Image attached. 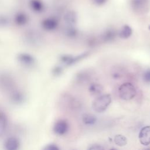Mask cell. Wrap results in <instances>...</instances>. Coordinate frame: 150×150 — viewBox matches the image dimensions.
I'll list each match as a JSON object with an SVG mask.
<instances>
[{
  "label": "cell",
  "mask_w": 150,
  "mask_h": 150,
  "mask_svg": "<svg viewBox=\"0 0 150 150\" xmlns=\"http://www.w3.org/2000/svg\"><path fill=\"white\" fill-rule=\"evenodd\" d=\"M16 59L21 64L29 67L33 66L36 63V59L33 56L28 53H19L16 56Z\"/></svg>",
  "instance_id": "obj_4"
},
{
  "label": "cell",
  "mask_w": 150,
  "mask_h": 150,
  "mask_svg": "<svg viewBox=\"0 0 150 150\" xmlns=\"http://www.w3.org/2000/svg\"><path fill=\"white\" fill-rule=\"evenodd\" d=\"M120 97L124 100H130L136 95V89L130 83H125L121 84L118 89Z\"/></svg>",
  "instance_id": "obj_2"
},
{
  "label": "cell",
  "mask_w": 150,
  "mask_h": 150,
  "mask_svg": "<svg viewBox=\"0 0 150 150\" xmlns=\"http://www.w3.org/2000/svg\"><path fill=\"white\" fill-rule=\"evenodd\" d=\"M114 142L115 144L120 146H124L127 144V139L126 138V137L122 135H116L114 137Z\"/></svg>",
  "instance_id": "obj_21"
},
{
  "label": "cell",
  "mask_w": 150,
  "mask_h": 150,
  "mask_svg": "<svg viewBox=\"0 0 150 150\" xmlns=\"http://www.w3.org/2000/svg\"><path fill=\"white\" fill-rule=\"evenodd\" d=\"M8 125V121L6 115L0 112V137L3 135L5 132Z\"/></svg>",
  "instance_id": "obj_16"
},
{
  "label": "cell",
  "mask_w": 150,
  "mask_h": 150,
  "mask_svg": "<svg viewBox=\"0 0 150 150\" xmlns=\"http://www.w3.org/2000/svg\"><path fill=\"white\" fill-rule=\"evenodd\" d=\"M64 33L66 35L70 38H74L77 35V30L74 27H73V25H68V26L65 29Z\"/></svg>",
  "instance_id": "obj_22"
},
{
  "label": "cell",
  "mask_w": 150,
  "mask_h": 150,
  "mask_svg": "<svg viewBox=\"0 0 150 150\" xmlns=\"http://www.w3.org/2000/svg\"><path fill=\"white\" fill-rule=\"evenodd\" d=\"M0 88L9 93L15 89V81L9 74H0Z\"/></svg>",
  "instance_id": "obj_3"
},
{
  "label": "cell",
  "mask_w": 150,
  "mask_h": 150,
  "mask_svg": "<svg viewBox=\"0 0 150 150\" xmlns=\"http://www.w3.org/2000/svg\"><path fill=\"white\" fill-rule=\"evenodd\" d=\"M87 54L88 53H84L77 56H73L70 54H62L59 57V60L62 64L66 66H70L85 57Z\"/></svg>",
  "instance_id": "obj_5"
},
{
  "label": "cell",
  "mask_w": 150,
  "mask_h": 150,
  "mask_svg": "<svg viewBox=\"0 0 150 150\" xmlns=\"http://www.w3.org/2000/svg\"><path fill=\"white\" fill-rule=\"evenodd\" d=\"M64 20L68 25H73L77 20L76 14L74 11H68L64 15Z\"/></svg>",
  "instance_id": "obj_15"
},
{
  "label": "cell",
  "mask_w": 150,
  "mask_h": 150,
  "mask_svg": "<svg viewBox=\"0 0 150 150\" xmlns=\"http://www.w3.org/2000/svg\"><path fill=\"white\" fill-rule=\"evenodd\" d=\"M116 36V32L114 29H110L107 30L103 36V39L104 41H111L114 39Z\"/></svg>",
  "instance_id": "obj_20"
},
{
  "label": "cell",
  "mask_w": 150,
  "mask_h": 150,
  "mask_svg": "<svg viewBox=\"0 0 150 150\" xmlns=\"http://www.w3.org/2000/svg\"><path fill=\"white\" fill-rule=\"evenodd\" d=\"M62 72L63 68L60 66H56L52 70V73L54 76H59L61 75Z\"/></svg>",
  "instance_id": "obj_24"
},
{
  "label": "cell",
  "mask_w": 150,
  "mask_h": 150,
  "mask_svg": "<svg viewBox=\"0 0 150 150\" xmlns=\"http://www.w3.org/2000/svg\"><path fill=\"white\" fill-rule=\"evenodd\" d=\"M89 149H96V150H99V149H103L104 148L102 147L101 145H93L92 146H91L90 148H88Z\"/></svg>",
  "instance_id": "obj_28"
},
{
  "label": "cell",
  "mask_w": 150,
  "mask_h": 150,
  "mask_svg": "<svg viewBox=\"0 0 150 150\" xmlns=\"http://www.w3.org/2000/svg\"><path fill=\"white\" fill-rule=\"evenodd\" d=\"M148 29H149V30H150V25H149V26H148Z\"/></svg>",
  "instance_id": "obj_29"
},
{
  "label": "cell",
  "mask_w": 150,
  "mask_h": 150,
  "mask_svg": "<svg viewBox=\"0 0 150 150\" xmlns=\"http://www.w3.org/2000/svg\"><path fill=\"white\" fill-rule=\"evenodd\" d=\"M107 0H92L93 2L97 5H102L104 4Z\"/></svg>",
  "instance_id": "obj_27"
},
{
  "label": "cell",
  "mask_w": 150,
  "mask_h": 150,
  "mask_svg": "<svg viewBox=\"0 0 150 150\" xmlns=\"http://www.w3.org/2000/svg\"><path fill=\"white\" fill-rule=\"evenodd\" d=\"M111 102V98L110 94H103L96 98L93 102L92 108L97 112L104 111Z\"/></svg>",
  "instance_id": "obj_1"
},
{
  "label": "cell",
  "mask_w": 150,
  "mask_h": 150,
  "mask_svg": "<svg viewBox=\"0 0 150 150\" xmlns=\"http://www.w3.org/2000/svg\"><path fill=\"white\" fill-rule=\"evenodd\" d=\"M148 0H132L131 4L134 9L137 12H143L148 6Z\"/></svg>",
  "instance_id": "obj_13"
},
{
  "label": "cell",
  "mask_w": 150,
  "mask_h": 150,
  "mask_svg": "<svg viewBox=\"0 0 150 150\" xmlns=\"http://www.w3.org/2000/svg\"><path fill=\"white\" fill-rule=\"evenodd\" d=\"M9 23V18L4 15H0V28H5L7 26Z\"/></svg>",
  "instance_id": "obj_23"
},
{
  "label": "cell",
  "mask_w": 150,
  "mask_h": 150,
  "mask_svg": "<svg viewBox=\"0 0 150 150\" xmlns=\"http://www.w3.org/2000/svg\"><path fill=\"white\" fill-rule=\"evenodd\" d=\"M143 80L146 83H150V69L146 70L143 74Z\"/></svg>",
  "instance_id": "obj_26"
},
{
  "label": "cell",
  "mask_w": 150,
  "mask_h": 150,
  "mask_svg": "<svg viewBox=\"0 0 150 150\" xmlns=\"http://www.w3.org/2000/svg\"><path fill=\"white\" fill-rule=\"evenodd\" d=\"M30 9L35 12L40 13L44 9V4L42 0H30L29 2Z\"/></svg>",
  "instance_id": "obj_14"
},
{
  "label": "cell",
  "mask_w": 150,
  "mask_h": 150,
  "mask_svg": "<svg viewBox=\"0 0 150 150\" xmlns=\"http://www.w3.org/2000/svg\"><path fill=\"white\" fill-rule=\"evenodd\" d=\"M9 98L13 104L16 105L23 104L26 99L25 94L22 91L16 89L10 92Z\"/></svg>",
  "instance_id": "obj_6"
},
{
  "label": "cell",
  "mask_w": 150,
  "mask_h": 150,
  "mask_svg": "<svg viewBox=\"0 0 150 150\" xmlns=\"http://www.w3.org/2000/svg\"><path fill=\"white\" fill-rule=\"evenodd\" d=\"M132 32L131 28L128 25H124L119 32V36L122 39H127L131 35Z\"/></svg>",
  "instance_id": "obj_17"
},
{
  "label": "cell",
  "mask_w": 150,
  "mask_h": 150,
  "mask_svg": "<svg viewBox=\"0 0 150 150\" xmlns=\"http://www.w3.org/2000/svg\"><path fill=\"white\" fill-rule=\"evenodd\" d=\"M41 25L43 29L47 31H51L57 28L59 25V22L57 19L55 18L49 17L43 19Z\"/></svg>",
  "instance_id": "obj_7"
},
{
  "label": "cell",
  "mask_w": 150,
  "mask_h": 150,
  "mask_svg": "<svg viewBox=\"0 0 150 150\" xmlns=\"http://www.w3.org/2000/svg\"><path fill=\"white\" fill-rule=\"evenodd\" d=\"M69 129V125L67 122L63 120L57 121L53 126L54 132L59 135H64L67 132Z\"/></svg>",
  "instance_id": "obj_9"
},
{
  "label": "cell",
  "mask_w": 150,
  "mask_h": 150,
  "mask_svg": "<svg viewBox=\"0 0 150 150\" xmlns=\"http://www.w3.org/2000/svg\"><path fill=\"white\" fill-rule=\"evenodd\" d=\"M4 146L7 150H16L19 146V141L16 137H11L6 139Z\"/></svg>",
  "instance_id": "obj_12"
},
{
  "label": "cell",
  "mask_w": 150,
  "mask_h": 150,
  "mask_svg": "<svg viewBox=\"0 0 150 150\" xmlns=\"http://www.w3.org/2000/svg\"><path fill=\"white\" fill-rule=\"evenodd\" d=\"M88 91L92 95H98L103 91V87L98 83H92L88 87Z\"/></svg>",
  "instance_id": "obj_18"
},
{
  "label": "cell",
  "mask_w": 150,
  "mask_h": 150,
  "mask_svg": "<svg viewBox=\"0 0 150 150\" xmlns=\"http://www.w3.org/2000/svg\"><path fill=\"white\" fill-rule=\"evenodd\" d=\"M82 121L86 125H93L96 123L97 118L93 114H84L82 116Z\"/></svg>",
  "instance_id": "obj_19"
},
{
  "label": "cell",
  "mask_w": 150,
  "mask_h": 150,
  "mask_svg": "<svg viewBox=\"0 0 150 150\" xmlns=\"http://www.w3.org/2000/svg\"><path fill=\"white\" fill-rule=\"evenodd\" d=\"M139 140L143 145L150 144V125L143 127L139 133Z\"/></svg>",
  "instance_id": "obj_8"
},
{
  "label": "cell",
  "mask_w": 150,
  "mask_h": 150,
  "mask_svg": "<svg viewBox=\"0 0 150 150\" xmlns=\"http://www.w3.org/2000/svg\"><path fill=\"white\" fill-rule=\"evenodd\" d=\"M44 150H59V148L54 144H49L43 148Z\"/></svg>",
  "instance_id": "obj_25"
},
{
  "label": "cell",
  "mask_w": 150,
  "mask_h": 150,
  "mask_svg": "<svg viewBox=\"0 0 150 150\" xmlns=\"http://www.w3.org/2000/svg\"><path fill=\"white\" fill-rule=\"evenodd\" d=\"M28 21V16L23 12H18L14 16V22L18 26L25 25Z\"/></svg>",
  "instance_id": "obj_11"
},
{
  "label": "cell",
  "mask_w": 150,
  "mask_h": 150,
  "mask_svg": "<svg viewBox=\"0 0 150 150\" xmlns=\"http://www.w3.org/2000/svg\"><path fill=\"white\" fill-rule=\"evenodd\" d=\"M26 39L29 43L33 45H39L40 42V34L35 30H30L28 32L26 33Z\"/></svg>",
  "instance_id": "obj_10"
}]
</instances>
